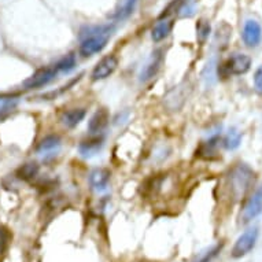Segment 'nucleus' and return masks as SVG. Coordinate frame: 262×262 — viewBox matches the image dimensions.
<instances>
[{
  "label": "nucleus",
  "instance_id": "nucleus-2",
  "mask_svg": "<svg viewBox=\"0 0 262 262\" xmlns=\"http://www.w3.org/2000/svg\"><path fill=\"white\" fill-rule=\"evenodd\" d=\"M254 179H255V174L250 166H247L246 163L236 165L229 173V188H231L233 198H243L250 187L253 185Z\"/></svg>",
  "mask_w": 262,
  "mask_h": 262
},
{
  "label": "nucleus",
  "instance_id": "nucleus-20",
  "mask_svg": "<svg viewBox=\"0 0 262 262\" xmlns=\"http://www.w3.org/2000/svg\"><path fill=\"white\" fill-rule=\"evenodd\" d=\"M215 146H217V138L210 139L209 142L203 143L201 148L196 151V154H199V157H202V158L210 159L211 155L215 154Z\"/></svg>",
  "mask_w": 262,
  "mask_h": 262
},
{
  "label": "nucleus",
  "instance_id": "nucleus-3",
  "mask_svg": "<svg viewBox=\"0 0 262 262\" xmlns=\"http://www.w3.org/2000/svg\"><path fill=\"white\" fill-rule=\"evenodd\" d=\"M258 241V228H250L246 232H243L237 237L236 243L232 249L233 258H242L247 255L251 250L255 247V243Z\"/></svg>",
  "mask_w": 262,
  "mask_h": 262
},
{
  "label": "nucleus",
  "instance_id": "nucleus-23",
  "mask_svg": "<svg viewBox=\"0 0 262 262\" xmlns=\"http://www.w3.org/2000/svg\"><path fill=\"white\" fill-rule=\"evenodd\" d=\"M221 247H223V245H219V246H215V247H213L211 250H209L207 253H205L202 257L199 258L198 262H210L211 259L217 255V253H219L220 250H221Z\"/></svg>",
  "mask_w": 262,
  "mask_h": 262
},
{
  "label": "nucleus",
  "instance_id": "nucleus-25",
  "mask_svg": "<svg viewBox=\"0 0 262 262\" xmlns=\"http://www.w3.org/2000/svg\"><path fill=\"white\" fill-rule=\"evenodd\" d=\"M254 85H255V90L262 94V66H259L254 74Z\"/></svg>",
  "mask_w": 262,
  "mask_h": 262
},
{
  "label": "nucleus",
  "instance_id": "nucleus-12",
  "mask_svg": "<svg viewBox=\"0 0 262 262\" xmlns=\"http://www.w3.org/2000/svg\"><path fill=\"white\" fill-rule=\"evenodd\" d=\"M110 116L106 108H99L94 113V116L90 118L88 122V130L91 134H100L106 126H107Z\"/></svg>",
  "mask_w": 262,
  "mask_h": 262
},
{
  "label": "nucleus",
  "instance_id": "nucleus-14",
  "mask_svg": "<svg viewBox=\"0 0 262 262\" xmlns=\"http://www.w3.org/2000/svg\"><path fill=\"white\" fill-rule=\"evenodd\" d=\"M173 22L170 19H161L159 22H157L152 29V33H151V37L154 41H161V40L166 39L169 36V33L172 32Z\"/></svg>",
  "mask_w": 262,
  "mask_h": 262
},
{
  "label": "nucleus",
  "instance_id": "nucleus-1",
  "mask_svg": "<svg viewBox=\"0 0 262 262\" xmlns=\"http://www.w3.org/2000/svg\"><path fill=\"white\" fill-rule=\"evenodd\" d=\"M114 26L102 25L88 28L81 36V44H80V54L82 56H92L98 54L106 47L108 39L112 37Z\"/></svg>",
  "mask_w": 262,
  "mask_h": 262
},
{
  "label": "nucleus",
  "instance_id": "nucleus-21",
  "mask_svg": "<svg viewBox=\"0 0 262 262\" xmlns=\"http://www.w3.org/2000/svg\"><path fill=\"white\" fill-rule=\"evenodd\" d=\"M11 239H13V233L10 232L9 228L0 225V255L9 249Z\"/></svg>",
  "mask_w": 262,
  "mask_h": 262
},
{
  "label": "nucleus",
  "instance_id": "nucleus-13",
  "mask_svg": "<svg viewBox=\"0 0 262 262\" xmlns=\"http://www.w3.org/2000/svg\"><path fill=\"white\" fill-rule=\"evenodd\" d=\"M85 117V110L84 108H70L68 112L63 113V116L60 118L62 124L68 128H74L77 126Z\"/></svg>",
  "mask_w": 262,
  "mask_h": 262
},
{
  "label": "nucleus",
  "instance_id": "nucleus-10",
  "mask_svg": "<svg viewBox=\"0 0 262 262\" xmlns=\"http://www.w3.org/2000/svg\"><path fill=\"white\" fill-rule=\"evenodd\" d=\"M110 177H112V173L110 170L106 168H98L92 170L90 174V184L91 187L98 191V192H103L106 191L108 187V183H110Z\"/></svg>",
  "mask_w": 262,
  "mask_h": 262
},
{
  "label": "nucleus",
  "instance_id": "nucleus-15",
  "mask_svg": "<svg viewBox=\"0 0 262 262\" xmlns=\"http://www.w3.org/2000/svg\"><path fill=\"white\" fill-rule=\"evenodd\" d=\"M60 148V139L55 135L47 136L40 142L39 147H37V152L39 154L47 155V154H54Z\"/></svg>",
  "mask_w": 262,
  "mask_h": 262
},
{
  "label": "nucleus",
  "instance_id": "nucleus-17",
  "mask_svg": "<svg viewBox=\"0 0 262 262\" xmlns=\"http://www.w3.org/2000/svg\"><path fill=\"white\" fill-rule=\"evenodd\" d=\"M136 3H138V0H122L120 3V6H118L116 11H114L113 18H114V19H118V21L128 18L130 14L134 13Z\"/></svg>",
  "mask_w": 262,
  "mask_h": 262
},
{
  "label": "nucleus",
  "instance_id": "nucleus-24",
  "mask_svg": "<svg viewBox=\"0 0 262 262\" xmlns=\"http://www.w3.org/2000/svg\"><path fill=\"white\" fill-rule=\"evenodd\" d=\"M210 33V25L206 21H201L198 25V36L201 40H205Z\"/></svg>",
  "mask_w": 262,
  "mask_h": 262
},
{
  "label": "nucleus",
  "instance_id": "nucleus-19",
  "mask_svg": "<svg viewBox=\"0 0 262 262\" xmlns=\"http://www.w3.org/2000/svg\"><path fill=\"white\" fill-rule=\"evenodd\" d=\"M55 68L58 72L62 73H69L76 68V56L69 54V55H64L62 59L58 60V63L55 64Z\"/></svg>",
  "mask_w": 262,
  "mask_h": 262
},
{
  "label": "nucleus",
  "instance_id": "nucleus-22",
  "mask_svg": "<svg viewBox=\"0 0 262 262\" xmlns=\"http://www.w3.org/2000/svg\"><path fill=\"white\" fill-rule=\"evenodd\" d=\"M181 5H183V0H173L172 3L169 5V7L166 10H163L162 15L161 18H165V17H169L170 14L174 13L176 10H180L181 9Z\"/></svg>",
  "mask_w": 262,
  "mask_h": 262
},
{
  "label": "nucleus",
  "instance_id": "nucleus-16",
  "mask_svg": "<svg viewBox=\"0 0 262 262\" xmlns=\"http://www.w3.org/2000/svg\"><path fill=\"white\" fill-rule=\"evenodd\" d=\"M37 173H39V165L36 162H28L18 168L17 177L19 180L30 181L37 176Z\"/></svg>",
  "mask_w": 262,
  "mask_h": 262
},
{
  "label": "nucleus",
  "instance_id": "nucleus-4",
  "mask_svg": "<svg viewBox=\"0 0 262 262\" xmlns=\"http://www.w3.org/2000/svg\"><path fill=\"white\" fill-rule=\"evenodd\" d=\"M58 74L55 66H48V68H43L39 69L36 73L30 76L25 82L24 86L26 90H36V88H41V86L47 85L48 82H51L55 76Z\"/></svg>",
  "mask_w": 262,
  "mask_h": 262
},
{
  "label": "nucleus",
  "instance_id": "nucleus-8",
  "mask_svg": "<svg viewBox=\"0 0 262 262\" xmlns=\"http://www.w3.org/2000/svg\"><path fill=\"white\" fill-rule=\"evenodd\" d=\"M243 41L247 47H257L262 40V28L257 21L247 19L243 26Z\"/></svg>",
  "mask_w": 262,
  "mask_h": 262
},
{
  "label": "nucleus",
  "instance_id": "nucleus-6",
  "mask_svg": "<svg viewBox=\"0 0 262 262\" xmlns=\"http://www.w3.org/2000/svg\"><path fill=\"white\" fill-rule=\"evenodd\" d=\"M250 68H251V58L246 54H233L224 64V69L227 70V73L233 76L247 73Z\"/></svg>",
  "mask_w": 262,
  "mask_h": 262
},
{
  "label": "nucleus",
  "instance_id": "nucleus-7",
  "mask_svg": "<svg viewBox=\"0 0 262 262\" xmlns=\"http://www.w3.org/2000/svg\"><path fill=\"white\" fill-rule=\"evenodd\" d=\"M262 213V185L253 193V196L247 201L245 209L242 211V221L250 223L251 220Z\"/></svg>",
  "mask_w": 262,
  "mask_h": 262
},
{
  "label": "nucleus",
  "instance_id": "nucleus-5",
  "mask_svg": "<svg viewBox=\"0 0 262 262\" xmlns=\"http://www.w3.org/2000/svg\"><path fill=\"white\" fill-rule=\"evenodd\" d=\"M117 66H118V59L114 55H107L102 58V59L96 63V66L92 70L91 77L94 81H99L104 78L110 77L114 72H116Z\"/></svg>",
  "mask_w": 262,
  "mask_h": 262
},
{
  "label": "nucleus",
  "instance_id": "nucleus-18",
  "mask_svg": "<svg viewBox=\"0 0 262 262\" xmlns=\"http://www.w3.org/2000/svg\"><path fill=\"white\" fill-rule=\"evenodd\" d=\"M242 143V134L237 129L232 128L229 129V132L227 134L225 139H224V147L227 150H235L241 146Z\"/></svg>",
  "mask_w": 262,
  "mask_h": 262
},
{
  "label": "nucleus",
  "instance_id": "nucleus-9",
  "mask_svg": "<svg viewBox=\"0 0 262 262\" xmlns=\"http://www.w3.org/2000/svg\"><path fill=\"white\" fill-rule=\"evenodd\" d=\"M163 55L162 51H155L152 55L150 56V59L147 60L146 64L143 66L142 72H140V81H148L154 77L155 74L158 73L159 68L162 64Z\"/></svg>",
  "mask_w": 262,
  "mask_h": 262
},
{
  "label": "nucleus",
  "instance_id": "nucleus-11",
  "mask_svg": "<svg viewBox=\"0 0 262 262\" xmlns=\"http://www.w3.org/2000/svg\"><path fill=\"white\" fill-rule=\"evenodd\" d=\"M104 144V140L102 136H95L86 140H82L78 146V151L84 158H92L95 155H98L102 151Z\"/></svg>",
  "mask_w": 262,
  "mask_h": 262
}]
</instances>
